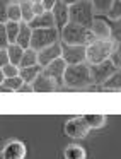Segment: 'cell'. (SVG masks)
Segmentation results:
<instances>
[{
  "mask_svg": "<svg viewBox=\"0 0 121 159\" xmlns=\"http://www.w3.org/2000/svg\"><path fill=\"white\" fill-rule=\"evenodd\" d=\"M118 55V46L111 39H94L85 46V63L97 65L101 62L113 58Z\"/></svg>",
  "mask_w": 121,
  "mask_h": 159,
  "instance_id": "1",
  "label": "cell"
},
{
  "mask_svg": "<svg viewBox=\"0 0 121 159\" xmlns=\"http://www.w3.org/2000/svg\"><path fill=\"white\" fill-rule=\"evenodd\" d=\"M63 86H67V87H75V89L92 86L89 63L67 65V70H65V74H63Z\"/></svg>",
  "mask_w": 121,
  "mask_h": 159,
  "instance_id": "2",
  "label": "cell"
},
{
  "mask_svg": "<svg viewBox=\"0 0 121 159\" xmlns=\"http://www.w3.org/2000/svg\"><path fill=\"white\" fill-rule=\"evenodd\" d=\"M94 34L90 29L84 28V26L68 22L65 28L60 31V41L63 45H79V46H87L89 43L94 41Z\"/></svg>",
  "mask_w": 121,
  "mask_h": 159,
  "instance_id": "3",
  "label": "cell"
},
{
  "mask_svg": "<svg viewBox=\"0 0 121 159\" xmlns=\"http://www.w3.org/2000/svg\"><path fill=\"white\" fill-rule=\"evenodd\" d=\"M94 19H96V12H94V7L89 0H80V2L68 7V22L90 29Z\"/></svg>",
  "mask_w": 121,
  "mask_h": 159,
  "instance_id": "4",
  "label": "cell"
},
{
  "mask_svg": "<svg viewBox=\"0 0 121 159\" xmlns=\"http://www.w3.org/2000/svg\"><path fill=\"white\" fill-rule=\"evenodd\" d=\"M56 41H60V33L56 28H48V29H32V36H31V46L29 48L39 50L46 48V46L55 45Z\"/></svg>",
  "mask_w": 121,
  "mask_h": 159,
  "instance_id": "5",
  "label": "cell"
},
{
  "mask_svg": "<svg viewBox=\"0 0 121 159\" xmlns=\"http://www.w3.org/2000/svg\"><path fill=\"white\" fill-rule=\"evenodd\" d=\"M90 67V79H92V86H102L114 72L116 69H119V63L114 62L113 58L106 60V62H101L97 65H89Z\"/></svg>",
  "mask_w": 121,
  "mask_h": 159,
  "instance_id": "6",
  "label": "cell"
},
{
  "mask_svg": "<svg viewBox=\"0 0 121 159\" xmlns=\"http://www.w3.org/2000/svg\"><path fill=\"white\" fill-rule=\"evenodd\" d=\"M89 127H87L84 116H73L63 123V134L73 140H82L89 135Z\"/></svg>",
  "mask_w": 121,
  "mask_h": 159,
  "instance_id": "7",
  "label": "cell"
},
{
  "mask_svg": "<svg viewBox=\"0 0 121 159\" xmlns=\"http://www.w3.org/2000/svg\"><path fill=\"white\" fill-rule=\"evenodd\" d=\"M62 60L67 65L85 63V46L79 45H63L62 43Z\"/></svg>",
  "mask_w": 121,
  "mask_h": 159,
  "instance_id": "8",
  "label": "cell"
},
{
  "mask_svg": "<svg viewBox=\"0 0 121 159\" xmlns=\"http://www.w3.org/2000/svg\"><path fill=\"white\" fill-rule=\"evenodd\" d=\"M0 154H2V159H26L28 147H26V144L22 140L12 139V140H9L4 145V149H2Z\"/></svg>",
  "mask_w": 121,
  "mask_h": 159,
  "instance_id": "9",
  "label": "cell"
},
{
  "mask_svg": "<svg viewBox=\"0 0 121 159\" xmlns=\"http://www.w3.org/2000/svg\"><path fill=\"white\" fill-rule=\"evenodd\" d=\"M58 58H62V41H56L55 45L46 46L38 52V65H41L43 69Z\"/></svg>",
  "mask_w": 121,
  "mask_h": 159,
  "instance_id": "10",
  "label": "cell"
},
{
  "mask_svg": "<svg viewBox=\"0 0 121 159\" xmlns=\"http://www.w3.org/2000/svg\"><path fill=\"white\" fill-rule=\"evenodd\" d=\"M90 33L96 39H111V29L106 16H96L92 26H90Z\"/></svg>",
  "mask_w": 121,
  "mask_h": 159,
  "instance_id": "11",
  "label": "cell"
},
{
  "mask_svg": "<svg viewBox=\"0 0 121 159\" xmlns=\"http://www.w3.org/2000/svg\"><path fill=\"white\" fill-rule=\"evenodd\" d=\"M67 70V63L62 58L55 60V62L48 63V65L43 69V74H46L48 77H51L58 86H63V74Z\"/></svg>",
  "mask_w": 121,
  "mask_h": 159,
  "instance_id": "12",
  "label": "cell"
},
{
  "mask_svg": "<svg viewBox=\"0 0 121 159\" xmlns=\"http://www.w3.org/2000/svg\"><path fill=\"white\" fill-rule=\"evenodd\" d=\"M53 14V19H55V28L58 29V33L68 24V5H65L63 2L56 0V4L53 5V9L50 11Z\"/></svg>",
  "mask_w": 121,
  "mask_h": 159,
  "instance_id": "13",
  "label": "cell"
},
{
  "mask_svg": "<svg viewBox=\"0 0 121 159\" xmlns=\"http://www.w3.org/2000/svg\"><path fill=\"white\" fill-rule=\"evenodd\" d=\"M31 86H32V91H34V93H53V91H56L60 87L51 77H48L43 72L39 74L38 79H36Z\"/></svg>",
  "mask_w": 121,
  "mask_h": 159,
  "instance_id": "14",
  "label": "cell"
},
{
  "mask_svg": "<svg viewBox=\"0 0 121 159\" xmlns=\"http://www.w3.org/2000/svg\"><path fill=\"white\" fill-rule=\"evenodd\" d=\"M31 29H48V28H55V19H53V14L50 11H46L45 14L36 16L31 22H29Z\"/></svg>",
  "mask_w": 121,
  "mask_h": 159,
  "instance_id": "15",
  "label": "cell"
},
{
  "mask_svg": "<svg viewBox=\"0 0 121 159\" xmlns=\"http://www.w3.org/2000/svg\"><path fill=\"white\" fill-rule=\"evenodd\" d=\"M31 36H32V29L29 24L26 22H21L19 26V34H17V39H15V45L22 46V48H29L31 46Z\"/></svg>",
  "mask_w": 121,
  "mask_h": 159,
  "instance_id": "16",
  "label": "cell"
},
{
  "mask_svg": "<svg viewBox=\"0 0 121 159\" xmlns=\"http://www.w3.org/2000/svg\"><path fill=\"white\" fill-rule=\"evenodd\" d=\"M43 72V67L41 65H32V67H26V69H21L19 70V77L22 79L24 84H32L38 75Z\"/></svg>",
  "mask_w": 121,
  "mask_h": 159,
  "instance_id": "17",
  "label": "cell"
},
{
  "mask_svg": "<svg viewBox=\"0 0 121 159\" xmlns=\"http://www.w3.org/2000/svg\"><path fill=\"white\" fill-rule=\"evenodd\" d=\"M63 159H87V152L79 144H68L63 149Z\"/></svg>",
  "mask_w": 121,
  "mask_h": 159,
  "instance_id": "18",
  "label": "cell"
},
{
  "mask_svg": "<svg viewBox=\"0 0 121 159\" xmlns=\"http://www.w3.org/2000/svg\"><path fill=\"white\" fill-rule=\"evenodd\" d=\"M84 120H85L89 130H99L106 125V115L102 113H89L84 115Z\"/></svg>",
  "mask_w": 121,
  "mask_h": 159,
  "instance_id": "19",
  "label": "cell"
},
{
  "mask_svg": "<svg viewBox=\"0 0 121 159\" xmlns=\"http://www.w3.org/2000/svg\"><path fill=\"white\" fill-rule=\"evenodd\" d=\"M5 50H7L9 62H11L12 65H17L19 67V63H21V60H22V55H24V48L14 43V45H9Z\"/></svg>",
  "mask_w": 121,
  "mask_h": 159,
  "instance_id": "20",
  "label": "cell"
},
{
  "mask_svg": "<svg viewBox=\"0 0 121 159\" xmlns=\"http://www.w3.org/2000/svg\"><path fill=\"white\" fill-rule=\"evenodd\" d=\"M102 91H121V67L102 84Z\"/></svg>",
  "mask_w": 121,
  "mask_h": 159,
  "instance_id": "21",
  "label": "cell"
},
{
  "mask_svg": "<svg viewBox=\"0 0 121 159\" xmlns=\"http://www.w3.org/2000/svg\"><path fill=\"white\" fill-rule=\"evenodd\" d=\"M32 65H38V52L32 48H26L22 60L19 63V69H26V67H32Z\"/></svg>",
  "mask_w": 121,
  "mask_h": 159,
  "instance_id": "22",
  "label": "cell"
},
{
  "mask_svg": "<svg viewBox=\"0 0 121 159\" xmlns=\"http://www.w3.org/2000/svg\"><path fill=\"white\" fill-rule=\"evenodd\" d=\"M94 7L96 16H107V12L111 11V5H113L114 0H89Z\"/></svg>",
  "mask_w": 121,
  "mask_h": 159,
  "instance_id": "23",
  "label": "cell"
},
{
  "mask_svg": "<svg viewBox=\"0 0 121 159\" xmlns=\"http://www.w3.org/2000/svg\"><path fill=\"white\" fill-rule=\"evenodd\" d=\"M19 5H21L22 22L29 24V22L34 19V14H32V2H31V0H19Z\"/></svg>",
  "mask_w": 121,
  "mask_h": 159,
  "instance_id": "24",
  "label": "cell"
},
{
  "mask_svg": "<svg viewBox=\"0 0 121 159\" xmlns=\"http://www.w3.org/2000/svg\"><path fill=\"white\" fill-rule=\"evenodd\" d=\"M7 21H12V22H22V17H21V5L19 2H9V7H7Z\"/></svg>",
  "mask_w": 121,
  "mask_h": 159,
  "instance_id": "25",
  "label": "cell"
},
{
  "mask_svg": "<svg viewBox=\"0 0 121 159\" xmlns=\"http://www.w3.org/2000/svg\"><path fill=\"white\" fill-rule=\"evenodd\" d=\"M19 26H21V22H12V21H7V22H5V33H7L9 45H14L15 39H17Z\"/></svg>",
  "mask_w": 121,
  "mask_h": 159,
  "instance_id": "26",
  "label": "cell"
},
{
  "mask_svg": "<svg viewBox=\"0 0 121 159\" xmlns=\"http://www.w3.org/2000/svg\"><path fill=\"white\" fill-rule=\"evenodd\" d=\"M22 84H24V82H22V79L17 75V77H9V79H5L2 86H4V87H7V89L11 91V93H17V91H19V87H21Z\"/></svg>",
  "mask_w": 121,
  "mask_h": 159,
  "instance_id": "27",
  "label": "cell"
},
{
  "mask_svg": "<svg viewBox=\"0 0 121 159\" xmlns=\"http://www.w3.org/2000/svg\"><path fill=\"white\" fill-rule=\"evenodd\" d=\"M106 17L111 19V21H119L121 19V0H114L113 5H111V11L107 12Z\"/></svg>",
  "mask_w": 121,
  "mask_h": 159,
  "instance_id": "28",
  "label": "cell"
},
{
  "mask_svg": "<svg viewBox=\"0 0 121 159\" xmlns=\"http://www.w3.org/2000/svg\"><path fill=\"white\" fill-rule=\"evenodd\" d=\"M19 67L17 65H12V63H7V65L2 69V72H4V75H5V79H9V77H17L19 75Z\"/></svg>",
  "mask_w": 121,
  "mask_h": 159,
  "instance_id": "29",
  "label": "cell"
},
{
  "mask_svg": "<svg viewBox=\"0 0 121 159\" xmlns=\"http://www.w3.org/2000/svg\"><path fill=\"white\" fill-rule=\"evenodd\" d=\"M11 0H0V24L7 22V7Z\"/></svg>",
  "mask_w": 121,
  "mask_h": 159,
  "instance_id": "30",
  "label": "cell"
},
{
  "mask_svg": "<svg viewBox=\"0 0 121 159\" xmlns=\"http://www.w3.org/2000/svg\"><path fill=\"white\" fill-rule=\"evenodd\" d=\"M9 46L7 33H5V24H0V50H5Z\"/></svg>",
  "mask_w": 121,
  "mask_h": 159,
  "instance_id": "31",
  "label": "cell"
},
{
  "mask_svg": "<svg viewBox=\"0 0 121 159\" xmlns=\"http://www.w3.org/2000/svg\"><path fill=\"white\" fill-rule=\"evenodd\" d=\"M9 62V57H7V50H0V69H4Z\"/></svg>",
  "mask_w": 121,
  "mask_h": 159,
  "instance_id": "32",
  "label": "cell"
},
{
  "mask_svg": "<svg viewBox=\"0 0 121 159\" xmlns=\"http://www.w3.org/2000/svg\"><path fill=\"white\" fill-rule=\"evenodd\" d=\"M45 12H46V9L43 7V4H32V14H34V17L45 14Z\"/></svg>",
  "mask_w": 121,
  "mask_h": 159,
  "instance_id": "33",
  "label": "cell"
},
{
  "mask_svg": "<svg viewBox=\"0 0 121 159\" xmlns=\"http://www.w3.org/2000/svg\"><path fill=\"white\" fill-rule=\"evenodd\" d=\"M41 4H43V7H45L46 11H51V9H53V5L56 4V0H43Z\"/></svg>",
  "mask_w": 121,
  "mask_h": 159,
  "instance_id": "34",
  "label": "cell"
},
{
  "mask_svg": "<svg viewBox=\"0 0 121 159\" xmlns=\"http://www.w3.org/2000/svg\"><path fill=\"white\" fill-rule=\"evenodd\" d=\"M17 93H34V91H32V86H31V84H22V86L19 87Z\"/></svg>",
  "mask_w": 121,
  "mask_h": 159,
  "instance_id": "35",
  "label": "cell"
},
{
  "mask_svg": "<svg viewBox=\"0 0 121 159\" xmlns=\"http://www.w3.org/2000/svg\"><path fill=\"white\" fill-rule=\"evenodd\" d=\"M60 2H63L65 5H68V7H70V5H73V4H77V2H80V0H60Z\"/></svg>",
  "mask_w": 121,
  "mask_h": 159,
  "instance_id": "36",
  "label": "cell"
},
{
  "mask_svg": "<svg viewBox=\"0 0 121 159\" xmlns=\"http://www.w3.org/2000/svg\"><path fill=\"white\" fill-rule=\"evenodd\" d=\"M4 80H5V75H4V72H2V69H0V86L4 84Z\"/></svg>",
  "mask_w": 121,
  "mask_h": 159,
  "instance_id": "37",
  "label": "cell"
},
{
  "mask_svg": "<svg viewBox=\"0 0 121 159\" xmlns=\"http://www.w3.org/2000/svg\"><path fill=\"white\" fill-rule=\"evenodd\" d=\"M31 2H32V4H41L43 0H31Z\"/></svg>",
  "mask_w": 121,
  "mask_h": 159,
  "instance_id": "38",
  "label": "cell"
},
{
  "mask_svg": "<svg viewBox=\"0 0 121 159\" xmlns=\"http://www.w3.org/2000/svg\"><path fill=\"white\" fill-rule=\"evenodd\" d=\"M0 159H2V154H0Z\"/></svg>",
  "mask_w": 121,
  "mask_h": 159,
  "instance_id": "39",
  "label": "cell"
}]
</instances>
